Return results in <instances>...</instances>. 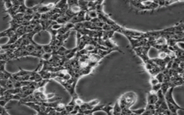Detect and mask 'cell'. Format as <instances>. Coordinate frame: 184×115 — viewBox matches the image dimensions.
Returning <instances> with one entry per match:
<instances>
[{
  "instance_id": "obj_1",
  "label": "cell",
  "mask_w": 184,
  "mask_h": 115,
  "mask_svg": "<svg viewBox=\"0 0 184 115\" xmlns=\"http://www.w3.org/2000/svg\"><path fill=\"white\" fill-rule=\"evenodd\" d=\"M173 87H170L168 89L167 92L165 93L164 98L166 100V104H167L168 109L175 115H178V111L183 110V108H182L179 104H176V102L174 101L173 98Z\"/></svg>"
},
{
  "instance_id": "obj_2",
  "label": "cell",
  "mask_w": 184,
  "mask_h": 115,
  "mask_svg": "<svg viewBox=\"0 0 184 115\" xmlns=\"http://www.w3.org/2000/svg\"><path fill=\"white\" fill-rule=\"evenodd\" d=\"M131 5L137 8L138 10H154L158 8V4L156 1L150 2H141V1H131L129 2Z\"/></svg>"
},
{
  "instance_id": "obj_3",
  "label": "cell",
  "mask_w": 184,
  "mask_h": 115,
  "mask_svg": "<svg viewBox=\"0 0 184 115\" xmlns=\"http://www.w3.org/2000/svg\"><path fill=\"white\" fill-rule=\"evenodd\" d=\"M158 97L157 95V93L154 91H150V92L148 93V96H147V104L155 105V104L158 101Z\"/></svg>"
},
{
  "instance_id": "obj_4",
  "label": "cell",
  "mask_w": 184,
  "mask_h": 115,
  "mask_svg": "<svg viewBox=\"0 0 184 115\" xmlns=\"http://www.w3.org/2000/svg\"><path fill=\"white\" fill-rule=\"evenodd\" d=\"M79 7H80L81 10L82 11H85V12H88V7H87V5H88V1H78Z\"/></svg>"
},
{
  "instance_id": "obj_5",
  "label": "cell",
  "mask_w": 184,
  "mask_h": 115,
  "mask_svg": "<svg viewBox=\"0 0 184 115\" xmlns=\"http://www.w3.org/2000/svg\"><path fill=\"white\" fill-rule=\"evenodd\" d=\"M87 15H88L89 17V18L91 19V20H92V19H95V18H97V13H96V12L95 10H90L86 12Z\"/></svg>"
},
{
  "instance_id": "obj_6",
  "label": "cell",
  "mask_w": 184,
  "mask_h": 115,
  "mask_svg": "<svg viewBox=\"0 0 184 115\" xmlns=\"http://www.w3.org/2000/svg\"><path fill=\"white\" fill-rule=\"evenodd\" d=\"M160 89H161V83H157L156 85H155V86H152V90H151V91H154V92L157 93L158 91L160 90Z\"/></svg>"
},
{
  "instance_id": "obj_7",
  "label": "cell",
  "mask_w": 184,
  "mask_h": 115,
  "mask_svg": "<svg viewBox=\"0 0 184 115\" xmlns=\"http://www.w3.org/2000/svg\"><path fill=\"white\" fill-rule=\"evenodd\" d=\"M150 83L152 86H153L156 85L157 83H158V81L156 79V77L155 76H150Z\"/></svg>"
},
{
  "instance_id": "obj_8",
  "label": "cell",
  "mask_w": 184,
  "mask_h": 115,
  "mask_svg": "<svg viewBox=\"0 0 184 115\" xmlns=\"http://www.w3.org/2000/svg\"><path fill=\"white\" fill-rule=\"evenodd\" d=\"M4 4H5L6 9H8L10 8V7L12 6V1H5L4 2Z\"/></svg>"
},
{
  "instance_id": "obj_9",
  "label": "cell",
  "mask_w": 184,
  "mask_h": 115,
  "mask_svg": "<svg viewBox=\"0 0 184 115\" xmlns=\"http://www.w3.org/2000/svg\"><path fill=\"white\" fill-rule=\"evenodd\" d=\"M83 103H84V101H83L82 100H81V99L79 98H76L75 99V105H78V106H81V105L83 104Z\"/></svg>"
},
{
  "instance_id": "obj_10",
  "label": "cell",
  "mask_w": 184,
  "mask_h": 115,
  "mask_svg": "<svg viewBox=\"0 0 184 115\" xmlns=\"http://www.w3.org/2000/svg\"><path fill=\"white\" fill-rule=\"evenodd\" d=\"M178 2V1H165V6H170L172 4Z\"/></svg>"
}]
</instances>
